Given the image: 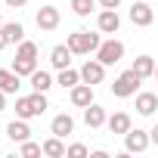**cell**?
I'll return each mask as SVG.
<instances>
[{
  "mask_svg": "<svg viewBox=\"0 0 158 158\" xmlns=\"http://www.w3.org/2000/svg\"><path fill=\"white\" fill-rule=\"evenodd\" d=\"M50 109V102H47V93H31V96H19L16 99V118H40L44 112Z\"/></svg>",
  "mask_w": 158,
  "mask_h": 158,
  "instance_id": "6da1fadb",
  "label": "cell"
},
{
  "mask_svg": "<svg viewBox=\"0 0 158 158\" xmlns=\"http://www.w3.org/2000/svg\"><path fill=\"white\" fill-rule=\"evenodd\" d=\"M68 50L74 53V56H90V53H96L99 50V34H90V31H74V34H68Z\"/></svg>",
  "mask_w": 158,
  "mask_h": 158,
  "instance_id": "7a4b0ae2",
  "label": "cell"
},
{
  "mask_svg": "<svg viewBox=\"0 0 158 158\" xmlns=\"http://www.w3.org/2000/svg\"><path fill=\"white\" fill-rule=\"evenodd\" d=\"M139 81L143 77L130 68V71H121L118 77H115V84H112V93L118 96V99H124V96H136L139 93Z\"/></svg>",
  "mask_w": 158,
  "mask_h": 158,
  "instance_id": "3957f363",
  "label": "cell"
},
{
  "mask_svg": "<svg viewBox=\"0 0 158 158\" xmlns=\"http://www.w3.org/2000/svg\"><path fill=\"white\" fill-rule=\"evenodd\" d=\"M96 59L102 62V65H118L121 59H124V44L121 40H102L99 44V50H96Z\"/></svg>",
  "mask_w": 158,
  "mask_h": 158,
  "instance_id": "277c9868",
  "label": "cell"
},
{
  "mask_svg": "<svg viewBox=\"0 0 158 158\" xmlns=\"http://www.w3.org/2000/svg\"><path fill=\"white\" fill-rule=\"evenodd\" d=\"M149 146H152V136H149L146 130H133V127H130V130L124 133V149H127V152L136 155V152H146Z\"/></svg>",
  "mask_w": 158,
  "mask_h": 158,
  "instance_id": "5b68a950",
  "label": "cell"
},
{
  "mask_svg": "<svg viewBox=\"0 0 158 158\" xmlns=\"http://www.w3.org/2000/svg\"><path fill=\"white\" fill-rule=\"evenodd\" d=\"M102 77H106V65L99 62V59H87L84 65H81V81L84 84H102Z\"/></svg>",
  "mask_w": 158,
  "mask_h": 158,
  "instance_id": "8992f818",
  "label": "cell"
},
{
  "mask_svg": "<svg viewBox=\"0 0 158 158\" xmlns=\"http://www.w3.org/2000/svg\"><path fill=\"white\" fill-rule=\"evenodd\" d=\"M130 22H133L136 28H149V25L155 22V10H152L149 3H143V0H136V3L130 6Z\"/></svg>",
  "mask_w": 158,
  "mask_h": 158,
  "instance_id": "52a82bcc",
  "label": "cell"
},
{
  "mask_svg": "<svg viewBox=\"0 0 158 158\" xmlns=\"http://www.w3.org/2000/svg\"><path fill=\"white\" fill-rule=\"evenodd\" d=\"M59 6H40L37 10V16H34V22H37V28L40 31H56L59 28Z\"/></svg>",
  "mask_w": 158,
  "mask_h": 158,
  "instance_id": "ba28073f",
  "label": "cell"
},
{
  "mask_svg": "<svg viewBox=\"0 0 158 158\" xmlns=\"http://www.w3.org/2000/svg\"><path fill=\"white\" fill-rule=\"evenodd\" d=\"M96 28H99V34H118V28H121L118 10H102L96 16Z\"/></svg>",
  "mask_w": 158,
  "mask_h": 158,
  "instance_id": "9c48e42d",
  "label": "cell"
},
{
  "mask_svg": "<svg viewBox=\"0 0 158 158\" xmlns=\"http://www.w3.org/2000/svg\"><path fill=\"white\" fill-rule=\"evenodd\" d=\"M93 102V84H74L71 87V106H77V109H87Z\"/></svg>",
  "mask_w": 158,
  "mask_h": 158,
  "instance_id": "30bf717a",
  "label": "cell"
},
{
  "mask_svg": "<svg viewBox=\"0 0 158 158\" xmlns=\"http://www.w3.org/2000/svg\"><path fill=\"white\" fill-rule=\"evenodd\" d=\"M109 121V115H106V109L102 106H96V102H90L87 109H84V124L90 127V130H96V127H102Z\"/></svg>",
  "mask_w": 158,
  "mask_h": 158,
  "instance_id": "8fae6325",
  "label": "cell"
},
{
  "mask_svg": "<svg viewBox=\"0 0 158 158\" xmlns=\"http://www.w3.org/2000/svg\"><path fill=\"white\" fill-rule=\"evenodd\" d=\"M50 133L65 139L68 133H74V118H71V115H65V112H62V115H56V118L50 121Z\"/></svg>",
  "mask_w": 158,
  "mask_h": 158,
  "instance_id": "7c38bea8",
  "label": "cell"
},
{
  "mask_svg": "<svg viewBox=\"0 0 158 158\" xmlns=\"http://www.w3.org/2000/svg\"><path fill=\"white\" fill-rule=\"evenodd\" d=\"M71 50H68V44H59V47H53L50 50V62H53V68L56 71H62V68H68L71 65Z\"/></svg>",
  "mask_w": 158,
  "mask_h": 158,
  "instance_id": "4fadbf2b",
  "label": "cell"
},
{
  "mask_svg": "<svg viewBox=\"0 0 158 158\" xmlns=\"http://www.w3.org/2000/svg\"><path fill=\"white\" fill-rule=\"evenodd\" d=\"M6 136L13 143H25V139H31V127L25 124V118H16V121L6 124Z\"/></svg>",
  "mask_w": 158,
  "mask_h": 158,
  "instance_id": "5bb4252c",
  "label": "cell"
},
{
  "mask_svg": "<svg viewBox=\"0 0 158 158\" xmlns=\"http://www.w3.org/2000/svg\"><path fill=\"white\" fill-rule=\"evenodd\" d=\"M19 87H22V77L13 68H0V90L3 93H16Z\"/></svg>",
  "mask_w": 158,
  "mask_h": 158,
  "instance_id": "9a60e30c",
  "label": "cell"
},
{
  "mask_svg": "<svg viewBox=\"0 0 158 158\" xmlns=\"http://www.w3.org/2000/svg\"><path fill=\"white\" fill-rule=\"evenodd\" d=\"M136 112L139 115H155L158 112V93H136Z\"/></svg>",
  "mask_w": 158,
  "mask_h": 158,
  "instance_id": "2e32d148",
  "label": "cell"
},
{
  "mask_svg": "<svg viewBox=\"0 0 158 158\" xmlns=\"http://www.w3.org/2000/svg\"><path fill=\"white\" fill-rule=\"evenodd\" d=\"M155 65H158V62H155L152 56H136V59H133V71L143 77V81H146V77H155Z\"/></svg>",
  "mask_w": 158,
  "mask_h": 158,
  "instance_id": "e0dca14e",
  "label": "cell"
},
{
  "mask_svg": "<svg viewBox=\"0 0 158 158\" xmlns=\"http://www.w3.org/2000/svg\"><path fill=\"white\" fill-rule=\"evenodd\" d=\"M106 124H109V130H112V133L124 136V133L130 130V115H127V112H115V115H112Z\"/></svg>",
  "mask_w": 158,
  "mask_h": 158,
  "instance_id": "ac0fdd59",
  "label": "cell"
},
{
  "mask_svg": "<svg viewBox=\"0 0 158 158\" xmlns=\"http://www.w3.org/2000/svg\"><path fill=\"white\" fill-rule=\"evenodd\" d=\"M13 71H16L19 77H31V74L37 71V59H22V56H16V59H13Z\"/></svg>",
  "mask_w": 158,
  "mask_h": 158,
  "instance_id": "d6986e66",
  "label": "cell"
},
{
  "mask_svg": "<svg viewBox=\"0 0 158 158\" xmlns=\"http://www.w3.org/2000/svg\"><path fill=\"white\" fill-rule=\"evenodd\" d=\"M31 90H37V93H47L50 87H53V77H50V71H34L31 77Z\"/></svg>",
  "mask_w": 158,
  "mask_h": 158,
  "instance_id": "ffe728a7",
  "label": "cell"
},
{
  "mask_svg": "<svg viewBox=\"0 0 158 158\" xmlns=\"http://www.w3.org/2000/svg\"><path fill=\"white\" fill-rule=\"evenodd\" d=\"M3 34H6L10 44H22V40H25V28H22V22H6V25H3Z\"/></svg>",
  "mask_w": 158,
  "mask_h": 158,
  "instance_id": "44dd1931",
  "label": "cell"
},
{
  "mask_svg": "<svg viewBox=\"0 0 158 158\" xmlns=\"http://www.w3.org/2000/svg\"><path fill=\"white\" fill-rule=\"evenodd\" d=\"M44 155H50V158H62V155H65V143H62V136H50V139L44 143Z\"/></svg>",
  "mask_w": 158,
  "mask_h": 158,
  "instance_id": "7402d4cb",
  "label": "cell"
},
{
  "mask_svg": "<svg viewBox=\"0 0 158 158\" xmlns=\"http://www.w3.org/2000/svg\"><path fill=\"white\" fill-rule=\"evenodd\" d=\"M56 84H62V87H68V90H71L74 84H81V71H74L71 65H68V68H62V71H59V81H56Z\"/></svg>",
  "mask_w": 158,
  "mask_h": 158,
  "instance_id": "603a6c76",
  "label": "cell"
},
{
  "mask_svg": "<svg viewBox=\"0 0 158 158\" xmlns=\"http://www.w3.org/2000/svg\"><path fill=\"white\" fill-rule=\"evenodd\" d=\"M93 6H96V0H71L74 16H81V19H87V16L93 13Z\"/></svg>",
  "mask_w": 158,
  "mask_h": 158,
  "instance_id": "cb8c5ba5",
  "label": "cell"
},
{
  "mask_svg": "<svg viewBox=\"0 0 158 158\" xmlns=\"http://www.w3.org/2000/svg\"><path fill=\"white\" fill-rule=\"evenodd\" d=\"M19 155H22V158L44 155V146H40V143H31V139H25V143H19Z\"/></svg>",
  "mask_w": 158,
  "mask_h": 158,
  "instance_id": "d4e9b609",
  "label": "cell"
},
{
  "mask_svg": "<svg viewBox=\"0 0 158 158\" xmlns=\"http://www.w3.org/2000/svg\"><path fill=\"white\" fill-rule=\"evenodd\" d=\"M16 56H22V59H37V44H34V40H22L19 50H16Z\"/></svg>",
  "mask_w": 158,
  "mask_h": 158,
  "instance_id": "484cf974",
  "label": "cell"
},
{
  "mask_svg": "<svg viewBox=\"0 0 158 158\" xmlns=\"http://www.w3.org/2000/svg\"><path fill=\"white\" fill-rule=\"evenodd\" d=\"M65 155H68V158H84V155H87V146H84V143H71V146L65 149Z\"/></svg>",
  "mask_w": 158,
  "mask_h": 158,
  "instance_id": "4316f807",
  "label": "cell"
},
{
  "mask_svg": "<svg viewBox=\"0 0 158 158\" xmlns=\"http://www.w3.org/2000/svg\"><path fill=\"white\" fill-rule=\"evenodd\" d=\"M96 3H99L102 10H118V6H121V0H96Z\"/></svg>",
  "mask_w": 158,
  "mask_h": 158,
  "instance_id": "83f0119b",
  "label": "cell"
},
{
  "mask_svg": "<svg viewBox=\"0 0 158 158\" xmlns=\"http://www.w3.org/2000/svg\"><path fill=\"white\" fill-rule=\"evenodd\" d=\"M3 3H6V6H10V10H22V6H25V3H28V0H3Z\"/></svg>",
  "mask_w": 158,
  "mask_h": 158,
  "instance_id": "f1b7e54d",
  "label": "cell"
},
{
  "mask_svg": "<svg viewBox=\"0 0 158 158\" xmlns=\"http://www.w3.org/2000/svg\"><path fill=\"white\" fill-rule=\"evenodd\" d=\"M149 136H152V146H158V124H155V127L149 130Z\"/></svg>",
  "mask_w": 158,
  "mask_h": 158,
  "instance_id": "f546056e",
  "label": "cell"
},
{
  "mask_svg": "<svg viewBox=\"0 0 158 158\" xmlns=\"http://www.w3.org/2000/svg\"><path fill=\"white\" fill-rule=\"evenodd\" d=\"M6 44H10V40H6V34H3V28H0V50H3Z\"/></svg>",
  "mask_w": 158,
  "mask_h": 158,
  "instance_id": "4dcf8cb0",
  "label": "cell"
},
{
  "mask_svg": "<svg viewBox=\"0 0 158 158\" xmlns=\"http://www.w3.org/2000/svg\"><path fill=\"white\" fill-rule=\"evenodd\" d=\"M3 109H6V93L0 90V112H3Z\"/></svg>",
  "mask_w": 158,
  "mask_h": 158,
  "instance_id": "1f68e13d",
  "label": "cell"
},
{
  "mask_svg": "<svg viewBox=\"0 0 158 158\" xmlns=\"http://www.w3.org/2000/svg\"><path fill=\"white\" fill-rule=\"evenodd\" d=\"M155 81H158V65H155Z\"/></svg>",
  "mask_w": 158,
  "mask_h": 158,
  "instance_id": "d6a6232c",
  "label": "cell"
}]
</instances>
